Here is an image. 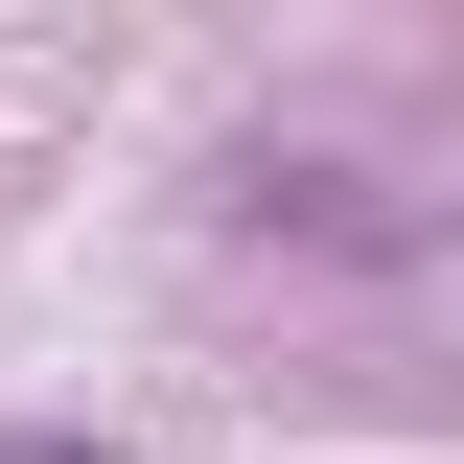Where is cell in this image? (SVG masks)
Segmentation results:
<instances>
[{"instance_id": "6da1fadb", "label": "cell", "mask_w": 464, "mask_h": 464, "mask_svg": "<svg viewBox=\"0 0 464 464\" xmlns=\"http://www.w3.org/2000/svg\"><path fill=\"white\" fill-rule=\"evenodd\" d=\"M0 464H116V441H0Z\"/></svg>"}]
</instances>
